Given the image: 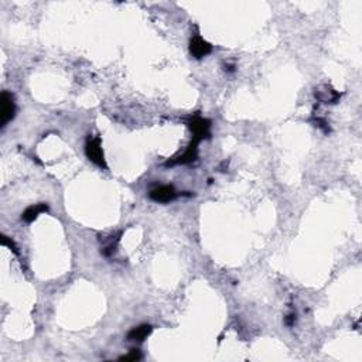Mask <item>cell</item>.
<instances>
[{
	"label": "cell",
	"instance_id": "7a4b0ae2",
	"mask_svg": "<svg viewBox=\"0 0 362 362\" xmlns=\"http://www.w3.org/2000/svg\"><path fill=\"white\" fill-rule=\"evenodd\" d=\"M85 154L90 158L92 163H95L99 167L106 168V163H105V157H104V150H102V144H100V139L99 138H88L86 143H85Z\"/></svg>",
	"mask_w": 362,
	"mask_h": 362
},
{
	"label": "cell",
	"instance_id": "30bf717a",
	"mask_svg": "<svg viewBox=\"0 0 362 362\" xmlns=\"http://www.w3.org/2000/svg\"><path fill=\"white\" fill-rule=\"evenodd\" d=\"M2 245H6V246L10 248V250H13V252H14L16 255H18V250H17V248H16V245H14V242H13V240H10V239H8L6 235H3V236H2Z\"/></svg>",
	"mask_w": 362,
	"mask_h": 362
},
{
	"label": "cell",
	"instance_id": "5b68a950",
	"mask_svg": "<svg viewBox=\"0 0 362 362\" xmlns=\"http://www.w3.org/2000/svg\"><path fill=\"white\" fill-rule=\"evenodd\" d=\"M211 51H212V46L208 42H206L204 38H201L200 36H196V37L191 38V42H190V52H191V56L194 58L201 60V58L206 57Z\"/></svg>",
	"mask_w": 362,
	"mask_h": 362
},
{
	"label": "cell",
	"instance_id": "3957f363",
	"mask_svg": "<svg viewBox=\"0 0 362 362\" xmlns=\"http://www.w3.org/2000/svg\"><path fill=\"white\" fill-rule=\"evenodd\" d=\"M210 120H206L201 116H194L191 120L188 122V128L192 132V139L198 140V142H202L210 136Z\"/></svg>",
	"mask_w": 362,
	"mask_h": 362
},
{
	"label": "cell",
	"instance_id": "277c9868",
	"mask_svg": "<svg viewBox=\"0 0 362 362\" xmlns=\"http://www.w3.org/2000/svg\"><path fill=\"white\" fill-rule=\"evenodd\" d=\"M177 191L174 190L173 186H160L157 188L152 190L148 197L150 200H153L154 202H160V204H167V202H172L177 198Z\"/></svg>",
	"mask_w": 362,
	"mask_h": 362
},
{
	"label": "cell",
	"instance_id": "ba28073f",
	"mask_svg": "<svg viewBox=\"0 0 362 362\" xmlns=\"http://www.w3.org/2000/svg\"><path fill=\"white\" fill-rule=\"evenodd\" d=\"M316 98H318V100L324 104H336L340 98V94H337L336 90H331L328 86H324V90L321 88L316 90Z\"/></svg>",
	"mask_w": 362,
	"mask_h": 362
},
{
	"label": "cell",
	"instance_id": "9c48e42d",
	"mask_svg": "<svg viewBox=\"0 0 362 362\" xmlns=\"http://www.w3.org/2000/svg\"><path fill=\"white\" fill-rule=\"evenodd\" d=\"M142 358L139 350H130V352L124 356H120V361H138Z\"/></svg>",
	"mask_w": 362,
	"mask_h": 362
},
{
	"label": "cell",
	"instance_id": "8fae6325",
	"mask_svg": "<svg viewBox=\"0 0 362 362\" xmlns=\"http://www.w3.org/2000/svg\"><path fill=\"white\" fill-rule=\"evenodd\" d=\"M284 322H286V326H288V327L294 326V322H296V314H288V317H286V320H284Z\"/></svg>",
	"mask_w": 362,
	"mask_h": 362
},
{
	"label": "cell",
	"instance_id": "52a82bcc",
	"mask_svg": "<svg viewBox=\"0 0 362 362\" xmlns=\"http://www.w3.org/2000/svg\"><path fill=\"white\" fill-rule=\"evenodd\" d=\"M46 211H48V206H47V204H44V202L36 204V206H28L24 212H23L22 218L26 222H33L38 215L42 214V212H46Z\"/></svg>",
	"mask_w": 362,
	"mask_h": 362
},
{
	"label": "cell",
	"instance_id": "8992f818",
	"mask_svg": "<svg viewBox=\"0 0 362 362\" xmlns=\"http://www.w3.org/2000/svg\"><path fill=\"white\" fill-rule=\"evenodd\" d=\"M152 331H153V328H152L150 324H142V326H138L128 332V340L142 342L143 340H146L152 334Z\"/></svg>",
	"mask_w": 362,
	"mask_h": 362
},
{
	"label": "cell",
	"instance_id": "6da1fadb",
	"mask_svg": "<svg viewBox=\"0 0 362 362\" xmlns=\"http://www.w3.org/2000/svg\"><path fill=\"white\" fill-rule=\"evenodd\" d=\"M14 115H16L14 98L10 92L3 90L2 96H0V124H2V128H4L10 120H13Z\"/></svg>",
	"mask_w": 362,
	"mask_h": 362
},
{
	"label": "cell",
	"instance_id": "7c38bea8",
	"mask_svg": "<svg viewBox=\"0 0 362 362\" xmlns=\"http://www.w3.org/2000/svg\"><path fill=\"white\" fill-rule=\"evenodd\" d=\"M225 71H230V72H234L235 70H234V66H225Z\"/></svg>",
	"mask_w": 362,
	"mask_h": 362
}]
</instances>
